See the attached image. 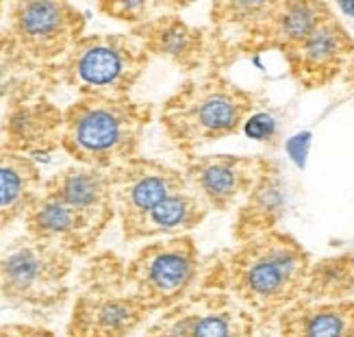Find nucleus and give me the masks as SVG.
<instances>
[{
	"instance_id": "3",
	"label": "nucleus",
	"mask_w": 354,
	"mask_h": 337,
	"mask_svg": "<svg viewBox=\"0 0 354 337\" xmlns=\"http://www.w3.org/2000/svg\"><path fill=\"white\" fill-rule=\"evenodd\" d=\"M152 113V104L131 96H79L64 111L61 148L79 165L113 170L140 157Z\"/></svg>"
},
{
	"instance_id": "27",
	"label": "nucleus",
	"mask_w": 354,
	"mask_h": 337,
	"mask_svg": "<svg viewBox=\"0 0 354 337\" xmlns=\"http://www.w3.org/2000/svg\"><path fill=\"white\" fill-rule=\"evenodd\" d=\"M344 83H348V85H354V59H352V64H350L348 72L344 74Z\"/></svg>"
},
{
	"instance_id": "1",
	"label": "nucleus",
	"mask_w": 354,
	"mask_h": 337,
	"mask_svg": "<svg viewBox=\"0 0 354 337\" xmlns=\"http://www.w3.org/2000/svg\"><path fill=\"white\" fill-rule=\"evenodd\" d=\"M311 264L309 251L276 228L205 259L198 287L233 296L266 327L304 296Z\"/></svg>"
},
{
	"instance_id": "6",
	"label": "nucleus",
	"mask_w": 354,
	"mask_h": 337,
	"mask_svg": "<svg viewBox=\"0 0 354 337\" xmlns=\"http://www.w3.org/2000/svg\"><path fill=\"white\" fill-rule=\"evenodd\" d=\"M74 257L30 235L0 248V298L13 307L50 311L68 298Z\"/></svg>"
},
{
	"instance_id": "21",
	"label": "nucleus",
	"mask_w": 354,
	"mask_h": 337,
	"mask_svg": "<svg viewBox=\"0 0 354 337\" xmlns=\"http://www.w3.org/2000/svg\"><path fill=\"white\" fill-rule=\"evenodd\" d=\"M281 337H354V300L300 298L279 320Z\"/></svg>"
},
{
	"instance_id": "23",
	"label": "nucleus",
	"mask_w": 354,
	"mask_h": 337,
	"mask_svg": "<svg viewBox=\"0 0 354 337\" xmlns=\"http://www.w3.org/2000/svg\"><path fill=\"white\" fill-rule=\"evenodd\" d=\"M304 298L354 300V253L322 257L311 264Z\"/></svg>"
},
{
	"instance_id": "5",
	"label": "nucleus",
	"mask_w": 354,
	"mask_h": 337,
	"mask_svg": "<svg viewBox=\"0 0 354 337\" xmlns=\"http://www.w3.org/2000/svg\"><path fill=\"white\" fill-rule=\"evenodd\" d=\"M150 55L133 33L83 35L50 70L79 96H129Z\"/></svg>"
},
{
	"instance_id": "17",
	"label": "nucleus",
	"mask_w": 354,
	"mask_h": 337,
	"mask_svg": "<svg viewBox=\"0 0 354 337\" xmlns=\"http://www.w3.org/2000/svg\"><path fill=\"white\" fill-rule=\"evenodd\" d=\"M41 190L79 211L102 233L115 216L109 170L76 163L46 179Z\"/></svg>"
},
{
	"instance_id": "19",
	"label": "nucleus",
	"mask_w": 354,
	"mask_h": 337,
	"mask_svg": "<svg viewBox=\"0 0 354 337\" xmlns=\"http://www.w3.org/2000/svg\"><path fill=\"white\" fill-rule=\"evenodd\" d=\"M287 211V183L281 170V163L266 157L263 170L254 183L252 192L237 207L233 220L235 242H245L257 235H263L279 228Z\"/></svg>"
},
{
	"instance_id": "2",
	"label": "nucleus",
	"mask_w": 354,
	"mask_h": 337,
	"mask_svg": "<svg viewBox=\"0 0 354 337\" xmlns=\"http://www.w3.org/2000/svg\"><path fill=\"white\" fill-rule=\"evenodd\" d=\"M266 104L261 91L245 89L226 74L207 70L189 76L161 107L159 122L183 157L239 133Z\"/></svg>"
},
{
	"instance_id": "11",
	"label": "nucleus",
	"mask_w": 354,
	"mask_h": 337,
	"mask_svg": "<svg viewBox=\"0 0 354 337\" xmlns=\"http://www.w3.org/2000/svg\"><path fill=\"white\" fill-rule=\"evenodd\" d=\"M263 161L252 155H187L180 172L209 211H230L252 192Z\"/></svg>"
},
{
	"instance_id": "22",
	"label": "nucleus",
	"mask_w": 354,
	"mask_h": 337,
	"mask_svg": "<svg viewBox=\"0 0 354 337\" xmlns=\"http://www.w3.org/2000/svg\"><path fill=\"white\" fill-rule=\"evenodd\" d=\"M41 188V174L33 159L5 148L0 150V233L11 222L24 218Z\"/></svg>"
},
{
	"instance_id": "15",
	"label": "nucleus",
	"mask_w": 354,
	"mask_h": 337,
	"mask_svg": "<svg viewBox=\"0 0 354 337\" xmlns=\"http://www.w3.org/2000/svg\"><path fill=\"white\" fill-rule=\"evenodd\" d=\"M131 33L144 44L150 57H159L183 72L192 74L209 66V28L189 24L180 13L159 15L142 26L131 28Z\"/></svg>"
},
{
	"instance_id": "29",
	"label": "nucleus",
	"mask_w": 354,
	"mask_h": 337,
	"mask_svg": "<svg viewBox=\"0 0 354 337\" xmlns=\"http://www.w3.org/2000/svg\"><path fill=\"white\" fill-rule=\"evenodd\" d=\"M7 11V5H3V3H0V18H3V13Z\"/></svg>"
},
{
	"instance_id": "10",
	"label": "nucleus",
	"mask_w": 354,
	"mask_h": 337,
	"mask_svg": "<svg viewBox=\"0 0 354 337\" xmlns=\"http://www.w3.org/2000/svg\"><path fill=\"white\" fill-rule=\"evenodd\" d=\"M287 72L306 91L344 79L354 59V37L337 13L328 15L313 33L283 53Z\"/></svg>"
},
{
	"instance_id": "7",
	"label": "nucleus",
	"mask_w": 354,
	"mask_h": 337,
	"mask_svg": "<svg viewBox=\"0 0 354 337\" xmlns=\"http://www.w3.org/2000/svg\"><path fill=\"white\" fill-rule=\"evenodd\" d=\"M203 262L192 235L146 244L127 262V279L146 307L157 313L174 307L198 289Z\"/></svg>"
},
{
	"instance_id": "24",
	"label": "nucleus",
	"mask_w": 354,
	"mask_h": 337,
	"mask_svg": "<svg viewBox=\"0 0 354 337\" xmlns=\"http://www.w3.org/2000/svg\"><path fill=\"white\" fill-rule=\"evenodd\" d=\"M192 3H176V0H104L98 3V11L106 18L124 22L131 28L142 26L165 13H180Z\"/></svg>"
},
{
	"instance_id": "16",
	"label": "nucleus",
	"mask_w": 354,
	"mask_h": 337,
	"mask_svg": "<svg viewBox=\"0 0 354 337\" xmlns=\"http://www.w3.org/2000/svg\"><path fill=\"white\" fill-rule=\"evenodd\" d=\"M26 235L66 251L72 257H85L94 251L102 231L79 211L44 192L24 213Z\"/></svg>"
},
{
	"instance_id": "14",
	"label": "nucleus",
	"mask_w": 354,
	"mask_h": 337,
	"mask_svg": "<svg viewBox=\"0 0 354 337\" xmlns=\"http://www.w3.org/2000/svg\"><path fill=\"white\" fill-rule=\"evenodd\" d=\"M61 129H64V111L30 87L11 98L0 137L5 150L28 157L61 146Z\"/></svg>"
},
{
	"instance_id": "28",
	"label": "nucleus",
	"mask_w": 354,
	"mask_h": 337,
	"mask_svg": "<svg viewBox=\"0 0 354 337\" xmlns=\"http://www.w3.org/2000/svg\"><path fill=\"white\" fill-rule=\"evenodd\" d=\"M339 7L344 13H348V15H354V3H342V5H337Z\"/></svg>"
},
{
	"instance_id": "13",
	"label": "nucleus",
	"mask_w": 354,
	"mask_h": 337,
	"mask_svg": "<svg viewBox=\"0 0 354 337\" xmlns=\"http://www.w3.org/2000/svg\"><path fill=\"white\" fill-rule=\"evenodd\" d=\"M272 0H215L209 26V70L222 72L237 59L252 55L254 35Z\"/></svg>"
},
{
	"instance_id": "9",
	"label": "nucleus",
	"mask_w": 354,
	"mask_h": 337,
	"mask_svg": "<svg viewBox=\"0 0 354 337\" xmlns=\"http://www.w3.org/2000/svg\"><path fill=\"white\" fill-rule=\"evenodd\" d=\"M257 318L233 296L194 289L150 325L146 337H254Z\"/></svg>"
},
{
	"instance_id": "26",
	"label": "nucleus",
	"mask_w": 354,
	"mask_h": 337,
	"mask_svg": "<svg viewBox=\"0 0 354 337\" xmlns=\"http://www.w3.org/2000/svg\"><path fill=\"white\" fill-rule=\"evenodd\" d=\"M0 337H59L48 329L28 325H5L0 327Z\"/></svg>"
},
{
	"instance_id": "18",
	"label": "nucleus",
	"mask_w": 354,
	"mask_h": 337,
	"mask_svg": "<svg viewBox=\"0 0 354 337\" xmlns=\"http://www.w3.org/2000/svg\"><path fill=\"white\" fill-rule=\"evenodd\" d=\"M333 13L335 9L319 0H272L254 35L252 55L268 51L283 55L304 42Z\"/></svg>"
},
{
	"instance_id": "4",
	"label": "nucleus",
	"mask_w": 354,
	"mask_h": 337,
	"mask_svg": "<svg viewBox=\"0 0 354 337\" xmlns=\"http://www.w3.org/2000/svg\"><path fill=\"white\" fill-rule=\"evenodd\" d=\"M150 309L133 292L127 264L104 251L81 272V289L68 320V337H129L150 318Z\"/></svg>"
},
{
	"instance_id": "25",
	"label": "nucleus",
	"mask_w": 354,
	"mask_h": 337,
	"mask_svg": "<svg viewBox=\"0 0 354 337\" xmlns=\"http://www.w3.org/2000/svg\"><path fill=\"white\" fill-rule=\"evenodd\" d=\"M33 70L37 68L24 57L9 30L0 33V98H15L22 91L30 89L28 74Z\"/></svg>"
},
{
	"instance_id": "12",
	"label": "nucleus",
	"mask_w": 354,
	"mask_h": 337,
	"mask_svg": "<svg viewBox=\"0 0 354 337\" xmlns=\"http://www.w3.org/2000/svg\"><path fill=\"white\" fill-rule=\"evenodd\" d=\"M109 176L120 224L135 222L165 198L187 188L178 167L148 157H133L127 163H120L109 170Z\"/></svg>"
},
{
	"instance_id": "20",
	"label": "nucleus",
	"mask_w": 354,
	"mask_h": 337,
	"mask_svg": "<svg viewBox=\"0 0 354 337\" xmlns=\"http://www.w3.org/2000/svg\"><path fill=\"white\" fill-rule=\"evenodd\" d=\"M209 207L189 185L165 198L146 216L137 218L135 222L122 224V233L127 242L140 239H157V237H180L189 235L209 216Z\"/></svg>"
},
{
	"instance_id": "8",
	"label": "nucleus",
	"mask_w": 354,
	"mask_h": 337,
	"mask_svg": "<svg viewBox=\"0 0 354 337\" xmlns=\"http://www.w3.org/2000/svg\"><path fill=\"white\" fill-rule=\"evenodd\" d=\"M9 33L35 68H53L83 37L85 15L61 0H20L7 5Z\"/></svg>"
}]
</instances>
